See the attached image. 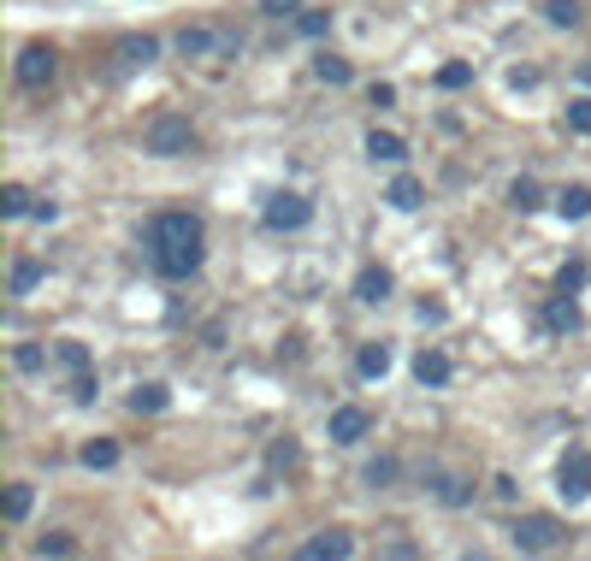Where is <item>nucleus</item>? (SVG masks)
Masks as SVG:
<instances>
[{"mask_svg": "<svg viewBox=\"0 0 591 561\" xmlns=\"http://www.w3.org/2000/svg\"><path fill=\"white\" fill-rule=\"evenodd\" d=\"M148 260L160 278H196L201 272V219L184 207H166L148 219Z\"/></svg>", "mask_w": 591, "mask_h": 561, "instance_id": "1", "label": "nucleus"}, {"mask_svg": "<svg viewBox=\"0 0 591 561\" xmlns=\"http://www.w3.org/2000/svg\"><path fill=\"white\" fill-rule=\"evenodd\" d=\"M142 148L154 160H184V154H196V125L184 113H160L154 125L142 130Z\"/></svg>", "mask_w": 591, "mask_h": 561, "instance_id": "2", "label": "nucleus"}, {"mask_svg": "<svg viewBox=\"0 0 591 561\" xmlns=\"http://www.w3.org/2000/svg\"><path fill=\"white\" fill-rule=\"evenodd\" d=\"M509 544H515L521 556H544V550H562V544H568V532H562V520H556V514H521V520H515V532H509Z\"/></svg>", "mask_w": 591, "mask_h": 561, "instance_id": "3", "label": "nucleus"}, {"mask_svg": "<svg viewBox=\"0 0 591 561\" xmlns=\"http://www.w3.org/2000/svg\"><path fill=\"white\" fill-rule=\"evenodd\" d=\"M12 77H18V89H30V95H42L54 77H60V54L48 48V42H30L18 60H12Z\"/></svg>", "mask_w": 591, "mask_h": 561, "instance_id": "4", "label": "nucleus"}, {"mask_svg": "<svg viewBox=\"0 0 591 561\" xmlns=\"http://www.w3.org/2000/svg\"><path fill=\"white\" fill-rule=\"evenodd\" d=\"M231 48H237L231 30H213V24H184V30H178V54H184V60H219V54H231Z\"/></svg>", "mask_w": 591, "mask_h": 561, "instance_id": "5", "label": "nucleus"}, {"mask_svg": "<svg viewBox=\"0 0 591 561\" xmlns=\"http://www.w3.org/2000/svg\"><path fill=\"white\" fill-rule=\"evenodd\" d=\"M266 231H302L308 219H314V201L308 195H296V189H278L272 201H266Z\"/></svg>", "mask_w": 591, "mask_h": 561, "instance_id": "6", "label": "nucleus"}, {"mask_svg": "<svg viewBox=\"0 0 591 561\" xmlns=\"http://www.w3.org/2000/svg\"><path fill=\"white\" fill-rule=\"evenodd\" d=\"M556 491L568 502H586L591 497V449H568L562 467H556Z\"/></svg>", "mask_w": 591, "mask_h": 561, "instance_id": "7", "label": "nucleus"}, {"mask_svg": "<svg viewBox=\"0 0 591 561\" xmlns=\"http://www.w3.org/2000/svg\"><path fill=\"white\" fill-rule=\"evenodd\" d=\"M302 556H308V561H343V556H355V538H349L343 526H326L320 538H308V544H302Z\"/></svg>", "mask_w": 591, "mask_h": 561, "instance_id": "8", "label": "nucleus"}, {"mask_svg": "<svg viewBox=\"0 0 591 561\" xmlns=\"http://www.w3.org/2000/svg\"><path fill=\"white\" fill-rule=\"evenodd\" d=\"M391 290H396L391 266H361V278H355V302L379 308V302H391Z\"/></svg>", "mask_w": 591, "mask_h": 561, "instance_id": "9", "label": "nucleus"}, {"mask_svg": "<svg viewBox=\"0 0 591 561\" xmlns=\"http://www.w3.org/2000/svg\"><path fill=\"white\" fill-rule=\"evenodd\" d=\"M113 60H119V71H148V65L160 60V42H154V36H125V42L113 48Z\"/></svg>", "mask_w": 591, "mask_h": 561, "instance_id": "10", "label": "nucleus"}, {"mask_svg": "<svg viewBox=\"0 0 591 561\" xmlns=\"http://www.w3.org/2000/svg\"><path fill=\"white\" fill-rule=\"evenodd\" d=\"M367 426H373V420H367V408H355V402H349V408H331V443H361V437H367Z\"/></svg>", "mask_w": 591, "mask_h": 561, "instance_id": "11", "label": "nucleus"}, {"mask_svg": "<svg viewBox=\"0 0 591 561\" xmlns=\"http://www.w3.org/2000/svg\"><path fill=\"white\" fill-rule=\"evenodd\" d=\"M42 278H48V266H42L36 254H18V260H12V272H6V290H12V296H30Z\"/></svg>", "mask_w": 591, "mask_h": 561, "instance_id": "12", "label": "nucleus"}, {"mask_svg": "<svg viewBox=\"0 0 591 561\" xmlns=\"http://www.w3.org/2000/svg\"><path fill=\"white\" fill-rule=\"evenodd\" d=\"M77 461H83L89 473H107V467H119V443H113V437H89V443L77 449Z\"/></svg>", "mask_w": 591, "mask_h": 561, "instance_id": "13", "label": "nucleus"}, {"mask_svg": "<svg viewBox=\"0 0 591 561\" xmlns=\"http://www.w3.org/2000/svg\"><path fill=\"white\" fill-rule=\"evenodd\" d=\"M314 77H320V83H331V89H343V83L355 77V65L343 60V54H331V48H320V54H314Z\"/></svg>", "mask_w": 591, "mask_h": 561, "instance_id": "14", "label": "nucleus"}, {"mask_svg": "<svg viewBox=\"0 0 591 561\" xmlns=\"http://www.w3.org/2000/svg\"><path fill=\"white\" fill-rule=\"evenodd\" d=\"M414 378L420 384H450V355L444 349H420L414 355Z\"/></svg>", "mask_w": 591, "mask_h": 561, "instance_id": "15", "label": "nucleus"}, {"mask_svg": "<svg viewBox=\"0 0 591 561\" xmlns=\"http://www.w3.org/2000/svg\"><path fill=\"white\" fill-rule=\"evenodd\" d=\"M355 373H361V378H385V373H391V343H361Z\"/></svg>", "mask_w": 591, "mask_h": 561, "instance_id": "16", "label": "nucleus"}, {"mask_svg": "<svg viewBox=\"0 0 591 561\" xmlns=\"http://www.w3.org/2000/svg\"><path fill=\"white\" fill-rule=\"evenodd\" d=\"M367 154L385 160V166H396V160H408V142H402L396 130H373V136H367Z\"/></svg>", "mask_w": 591, "mask_h": 561, "instance_id": "17", "label": "nucleus"}, {"mask_svg": "<svg viewBox=\"0 0 591 561\" xmlns=\"http://www.w3.org/2000/svg\"><path fill=\"white\" fill-rule=\"evenodd\" d=\"M420 195H426V189H420V178H408V172L385 189V201H391L396 213H414V207H420Z\"/></svg>", "mask_w": 591, "mask_h": 561, "instance_id": "18", "label": "nucleus"}, {"mask_svg": "<svg viewBox=\"0 0 591 561\" xmlns=\"http://www.w3.org/2000/svg\"><path fill=\"white\" fill-rule=\"evenodd\" d=\"M166 402H172V390H166V384H136V390H131V414H160Z\"/></svg>", "mask_w": 591, "mask_h": 561, "instance_id": "19", "label": "nucleus"}, {"mask_svg": "<svg viewBox=\"0 0 591 561\" xmlns=\"http://www.w3.org/2000/svg\"><path fill=\"white\" fill-rule=\"evenodd\" d=\"M509 207H515V213H538V207H544L538 178H515V184H509Z\"/></svg>", "mask_w": 591, "mask_h": 561, "instance_id": "20", "label": "nucleus"}, {"mask_svg": "<svg viewBox=\"0 0 591 561\" xmlns=\"http://www.w3.org/2000/svg\"><path fill=\"white\" fill-rule=\"evenodd\" d=\"M30 502H36V491H30V485H24V479H18V485H6V497H0V514H6V520H12V526H18V520H24V514H30Z\"/></svg>", "mask_w": 591, "mask_h": 561, "instance_id": "21", "label": "nucleus"}, {"mask_svg": "<svg viewBox=\"0 0 591 561\" xmlns=\"http://www.w3.org/2000/svg\"><path fill=\"white\" fill-rule=\"evenodd\" d=\"M556 213H562V219H586V213H591V189L586 184H568L562 195H556Z\"/></svg>", "mask_w": 591, "mask_h": 561, "instance_id": "22", "label": "nucleus"}, {"mask_svg": "<svg viewBox=\"0 0 591 561\" xmlns=\"http://www.w3.org/2000/svg\"><path fill=\"white\" fill-rule=\"evenodd\" d=\"M36 201H30V189L24 184H0V219H24Z\"/></svg>", "mask_w": 591, "mask_h": 561, "instance_id": "23", "label": "nucleus"}, {"mask_svg": "<svg viewBox=\"0 0 591 561\" xmlns=\"http://www.w3.org/2000/svg\"><path fill=\"white\" fill-rule=\"evenodd\" d=\"M544 325H550V331H574V325H580V308H574V296H556V302L544 308Z\"/></svg>", "mask_w": 591, "mask_h": 561, "instance_id": "24", "label": "nucleus"}, {"mask_svg": "<svg viewBox=\"0 0 591 561\" xmlns=\"http://www.w3.org/2000/svg\"><path fill=\"white\" fill-rule=\"evenodd\" d=\"M586 284H591V266H586V260H568V266L556 272V290H562V296H580Z\"/></svg>", "mask_w": 591, "mask_h": 561, "instance_id": "25", "label": "nucleus"}, {"mask_svg": "<svg viewBox=\"0 0 591 561\" xmlns=\"http://www.w3.org/2000/svg\"><path fill=\"white\" fill-rule=\"evenodd\" d=\"M30 556H77V538H66V532H42L36 544H30Z\"/></svg>", "mask_w": 591, "mask_h": 561, "instance_id": "26", "label": "nucleus"}, {"mask_svg": "<svg viewBox=\"0 0 591 561\" xmlns=\"http://www.w3.org/2000/svg\"><path fill=\"white\" fill-rule=\"evenodd\" d=\"M544 18H550L556 30H574L586 12H580V0H544Z\"/></svg>", "mask_w": 591, "mask_h": 561, "instance_id": "27", "label": "nucleus"}, {"mask_svg": "<svg viewBox=\"0 0 591 561\" xmlns=\"http://www.w3.org/2000/svg\"><path fill=\"white\" fill-rule=\"evenodd\" d=\"M296 30H302L308 42H320V36L331 30V12H320V6H302V12H296Z\"/></svg>", "mask_w": 591, "mask_h": 561, "instance_id": "28", "label": "nucleus"}, {"mask_svg": "<svg viewBox=\"0 0 591 561\" xmlns=\"http://www.w3.org/2000/svg\"><path fill=\"white\" fill-rule=\"evenodd\" d=\"M373 491H391L396 485V455H379V461H367V473H361Z\"/></svg>", "mask_w": 591, "mask_h": 561, "instance_id": "29", "label": "nucleus"}, {"mask_svg": "<svg viewBox=\"0 0 591 561\" xmlns=\"http://www.w3.org/2000/svg\"><path fill=\"white\" fill-rule=\"evenodd\" d=\"M432 491H438V502H444V508H461V502H473V485H467V479H438Z\"/></svg>", "mask_w": 591, "mask_h": 561, "instance_id": "30", "label": "nucleus"}, {"mask_svg": "<svg viewBox=\"0 0 591 561\" xmlns=\"http://www.w3.org/2000/svg\"><path fill=\"white\" fill-rule=\"evenodd\" d=\"M467 83H473V65H467V60L438 65V89H467Z\"/></svg>", "mask_w": 591, "mask_h": 561, "instance_id": "31", "label": "nucleus"}, {"mask_svg": "<svg viewBox=\"0 0 591 561\" xmlns=\"http://www.w3.org/2000/svg\"><path fill=\"white\" fill-rule=\"evenodd\" d=\"M54 355H60V367H66V373H89V349H83V343H71V337H66Z\"/></svg>", "mask_w": 591, "mask_h": 561, "instance_id": "32", "label": "nucleus"}, {"mask_svg": "<svg viewBox=\"0 0 591 561\" xmlns=\"http://www.w3.org/2000/svg\"><path fill=\"white\" fill-rule=\"evenodd\" d=\"M568 130H580V136H591V95H580V101H568Z\"/></svg>", "mask_w": 591, "mask_h": 561, "instance_id": "33", "label": "nucleus"}, {"mask_svg": "<svg viewBox=\"0 0 591 561\" xmlns=\"http://www.w3.org/2000/svg\"><path fill=\"white\" fill-rule=\"evenodd\" d=\"M12 367H18V373H36V367H42V349H36V343H18V349H12Z\"/></svg>", "mask_w": 591, "mask_h": 561, "instance_id": "34", "label": "nucleus"}, {"mask_svg": "<svg viewBox=\"0 0 591 561\" xmlns=\"http://www.w3.org/2000/svg\"><path fill=\"white\" fill-rule=\"evenodd\" d=\"M95 373H71V402H95Z\"/></svg>", "mask_w": 591, "mask_h": 561, "instance_id": "35", "label": "nucleus"}, {"mask_svg": "<svg viewBox=\"0 0 591 561\" xmlns=\"http://www.w3.org/2000/svg\"><path fill=\"white\" fill-rule=\"evenodd\" d=\"M266 461H272V467H296V461H302V449L284 437V443H272V455H266Z\"/></svg>", "mask_w": 591, "mask_h": 561, "instance_id": "36", "label": "nucleus"}, {"mask_svg": "<svg viewBox=\"0 0 591 561\" xmlns=\"http://www.w3.org/2000/svg\"><path fill=\"white\" fill-rule=\"evenodd\" d=\"M261 12H266V18H296V12H302V0H261Z\"/></svg>", "mask_w": 591, "mask_h": 561, "instance_id": "37", "label": "nucleus"}, {"mask_svg": "<svg viewBox=\"0 0 591 561\" xmlns=\"http://www.w3.org/2000/svg\"><path fill=\"white\" fill-rule=\"evenodd\" d=\"M491 491H497L503 502H515V479H509V473H497V479H491Z\"/></svg>", "mask_w": 591, "mask_h": 561, "instance_id": "38", "label": "nucleus"}]
</instances>
